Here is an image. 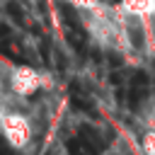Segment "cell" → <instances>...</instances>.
Returning a JSON list of instances; mask_svg holds the SVG:
<instances>
[{
	"label": "cell",
	"mask_w": 155,
	"mask_h": 155,
	"mask_svg": "<svg viewBox=\"0 0 155 155\" xmlns=\"http://www.w3.org/2000/svg\"><path fill=\"white\" fill-rule=\"evenodd\" d=\"M19 102H24V99L2 94V114H0L2 133H5V140L15 150H24L34 140V124H31L29 114L19 109Z\"/></svg>",
	"instance_id": "6da1fadb"
},
{
	"label": "cell",
	"mask_w": 155,
	"mask_h": 155,
	"mask_svg": "<svg viewBox=\"0 0 155 155\" xmlns=\"http://www.w3.org/2000/svg\"><path fill=\"white\" fill-rule=\"evenodd\" d=\"M46 85H48L46 75H41L39 70L29 65H7L2 78V94L15 99H29Z\"/></svg>",
	"instance_id": "7a4b0ae2"
},
{
	"label": "cell",
	"mask_w": 155,
	"mask_h": 155,
	"mask_svg": "<svg viewBox=\"0 0 155 155\" xmlns=\"http://www.w3.org/2000/svg\"><path fill=\"white\" fill-rule=\"evenodd\" d=\"M119 10L131 17L140 19H153L155 17V0H119Z\"/></svg>",
	"instance_id": "3957f363"
},
{
	"label": "cell",
	"mask_w": 155,
	"mask_h": 155,
	"mask_svg": "<svg viewBox=\"0 0 155 155\" xmlns=\"http://www.w3.org/2000/svg\"><path fill=\"white\" fill-rule=\"evenodd\" d=\"M140 150L145 155H155V128H148L140 138Z\"/></svg>",
	"instance_id": "277c9868"
},
{
	"label": "cell",
	"mask_w": 155,
	"mask_h": 155,
	"mask_svg": "<svg viewBox=\"0 0 155 155\" xmlns=\"http://www.w3.org/2000/svg\"><path fill=\"white\" fill-rule=\"evenodd\" d=\"M70 5H75L80 12H90V10L99 7L102 2H99V0H70Z\"/></svg>",
	"instance_id": "5b68a950"
}]
</instances>
